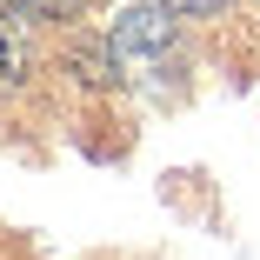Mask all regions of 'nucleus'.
I'll use <instances>...</instances> for the list:
<instances>
[{
  "mask_svg": "<svg viewBox=\"0 0 260 260\" xmlns=\"http://www.w3.org/2000/svg\"><path fill=\"white\" fill-rule=\"evenodd\" d=\"M107 54H114V67H127V74H160V67H174V54H180L174 7H127V14L114 20V34H107Z\"/></svg>",
  "mask_w": 260,
  "mask_h": 260,
  "instance_id": "1",
  "label": "nucleus"
},
{
  "mask_svg": "<svg viewBox=\"0 0 260 260\" xmlns=\"http://www.w3.org/2000/svg\"><path fill=\"white\" fill-rule=\"evenodd\" d=\"M27 67H34V40H27L20 14H7V7H0V93H7V87H20V80H27Z\"/></svg>",
  "mask_w": 260,
  "mask_h": 260,
  "instance_id": "2",
  "label": "nucleus"
},
{
  "mask_svg": "<svg viewBox=\"0 0 260 260\" xmlns=\"http://www.w3.org/2000/svg\"><path fill=\"white\" fill-rule=\"evenodd\" d=\"M14 7H20V14H40V20H67L80 0H14Z\"/></svg>",
  "mask_w": 260,
  "mask_h": 260,
  "instance_id": "3",
  "label": "nucleus"
},
{
  "mask_svg": "<svg viewBox=\"0 0 260 260\" xmlns=\"http://www.w3.org/2000/svg\"><path fill=\"white\" fill-rule=\"evenodd\" d=\"M160 7H174V14H214L220 0H160Z\"/></svg>",
  "mask_w": 260,
  "mask_h": 260,
  "instance_id": "4",
  "label": "nucleus"
}]
</instances>
